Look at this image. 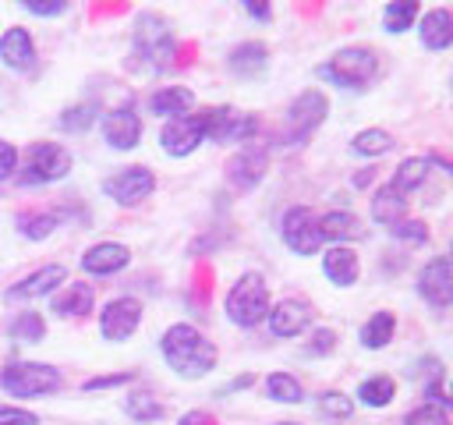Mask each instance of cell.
Here are the masks:
<instances>
[{"label": "cell", "mask_w": 453, "mask_h": 425, "mask_svg": "<svg viewBox=\"0 0 453 425\" xmlns=\"http://www.w3.org/2000/svg\"><path fill=\"white\" fill-rule=\"evenodd\" d=\"M159 351H163L166 365H170L177 375H184V379H202L205 372L216 368V358H219L216 344L205 340V333H198L191 322H173V326L163 333Z\"/></svg>", "instance_id": "1"}, {"label": "cell", "mask_w": 453, "mask_h": 425, "mask_svg": "<svg viewBox=\"0 0 453 425\" xmlns=\"http://www.w3.org/2000/svg\"><path fill=\"white\" fill-rule=\"evenodd\" d=\"M269 315V287L258 273L237 276V283L226 290V319L241 329L258 326Z\"/></svg>", "instance_id": "2"}, {"label": "cell", "mask_w": 453, "mask_h": 425, "mask_svg": "<svg viewBox=\"0 0 453 425\" xmlns=\"http://www.w3.org/2000/svg\"><path fill=\"white\" fill-rule=\"evenodd\" d=\"M64 386V375L46 361H11L0 368V390L11 397H46Z\"/></svg>", "instance_id": "3"}, {"label": "cell", "mask_w": 453, "mask_h": 425, "mask_svg": "<svg viewBox=\"0 0 453 425\" xmlns=\"http://www.w3.org/2000/svg\"><path fill=\"white\" fill-rule=\"evenodd\" d=\"M326 113H329V99L319 89L301 92L287 106V117H283V128H280V142L283 145H304L311 138V131L326 120Z\"/></svg>", "instance_id": "4"}, {"label": "cell", "mask_w": 453, "mask_h": 425, "mask_svg": "<svg viewBox=\"0 0 453 425\" xmlns=\"http://www.w3.org/2000/svg\"><path fill=\"white\" fill-rule=\"evenodd\" d=\"M71 174V152L60 142H32L25 149V166L18 174V184H53Z\"/></svg>", "instance_id": "5"}, {"label": "cell", "mask_w": 453, "mask_h": 425, "mask_svg": "<svg viewBox=\"0 0 453 425\" xmlns=\"http://www.w3.org/2000/svg\"><path fill=\"white\" fill-rule=\"evenodd\" d=\"M375 67H379V60H375L372 50H365V46H347V50H340L329 64H322L319 74L329 78V81H336V85H343V89H365V85L375 78Z\"/></svg>", "instance_id": "6"}, {"label": "cell", "mask_w": 453, "mask_h": 425, "mask_svg": "<svg viewBox=\"0 0 453 425\" xmlns=\"http://www.w3.org/2000/svg\"><path fill=\"white\" fill-rule=\"evenodd\" d=\"M134 50L149 60V67L163 71L173 64V53H177V42L170 35V25L159 18V14H142L138 25H134Z\"/></svg>", "instance_id": "7"}, {"label": "cell", "mask_w": 453, "mask_h": 425, "mask_svg": "<svg viewBox=\"0 0 453 425\" xmlns=\"http://www.w3.org/2000/svg\"><path fill=\"white\" fill-rule=\"evenodd\" d=\"M202 131L212 142H251L258 131V120L230 106H212V110H202Z\"/></svg>", "instance_id": "8"}, {"label": "cell", "mask_w": 453, "mask_h": 425, "mask_svg": "<svg viewBox=\"0 0 453 425\" xmlns=\"http://www.w3.org/2000/svg\"><path fill=\"white\" fill-rule=\"evenodd\" d=\"M280 234H283V244H287L294 255H315L319 244H322L319 216H315L308 205L287 209V212H283V223H280Z\"/></svg>", "instance_id": "9"}, {"label": "cell", "mask_w": 453, "mask_h": 425, "mask_svg": "<svg viewBox=\"0 0 453 425\" xmlns=\"http://www.w3.org/2000/svg\"><path fill=\"white\" fill-rule=\"evenodd\" d=\"M152 188H156V177H152L149 166H124V170H117L113 177L103 181L106 198H113V202L124 205V209L145 202V198L152 195Z\"/></svg>", "instance_id": "10"}, {"label": "cell", "mask_w": 453, "mask_h": 425, "mask_svg": "<svg viewBox=\"0 0 453 425\" xmlns=\"http://www.w3.org/2000/svg\"><path fill=\"white\" fill-rule=\"evenodd\" d=\"M138 322H142V301L138 298H113L99 312V333L113 344L127 340L138 329Z\"/></svg>", "instance_id": "11"}, {"label": "cell", "mask_w": 453, "mask_h": 425, "mask_svg": "<svg viewBox=\"0 0 453 425\" xmlns=\"http://www.w3.org/2000/svg\"><path fill=\"white\" fill-rule=\"evenodd\" d=\"M205 131H202V113H184V117H173L163 124L159 131V142H163V152L166 156H191L198 145H202Z\"/></svg>", "instance_id": "12"}, {"label": "cell", "mask_w": 453, "mask_h": 425, "mask_svg": "<svg viewBox=\"0 0 453 425\" xmlns=\"http://www.w3.org/2000/svg\"><path fill=\"white\" fill-rule=\"evenodd\" d=\"M418 290L428 305L435 308H449L453 305V262L449 259H432L425 262V269L418 273Z\"/></svg>", "instance_id": "13"}, {"label": "cell", "mask_w": 453, "mask_h": 425, "mask_svg": "<svg viewBox=\"0 0 453 425\" xmlns=\"http://www.w3.org/2000/svg\"><path fill=\"white\" fill-rule=\"evenodd\" d=\"M64 283H67V269L57 266V262H50V266H42V269L21 276V280L7 290V301H35V298H42V294H53V290L64 287Z\"/></svg>", "instance_id": "14"}, {"label": "cell", "mask_w": 453, "mask_h": 425, "mask_svg": "<svg viewBox=\"0 0 453 425\" xmlns=\"http://www.w3.org/2000/svg\"><path fill=\"white\" fill-rule=\"evenodd\" d=\"M265 319H269L273 336H297V333H304L308 322H311V305L301 301V298H283L280 305L269 308Z\"/></svg>", "instance_id": "15"}, {"label": "cell", "mask_w": 453, "mask_h": 425, "mask_svg": "<svg viewBox=\"0 0 453 425\" xmlns=\"http://www.w3.org/2000/svg\"><path fill=\"white\" fill-rule=\"evenodd\" d=\"M103 138H106L110 149H120V152L134 149L138 138H142V117L134 110H127V106L124 110H110L103 117Z\"/></svg>", "instance_id": "16"}, {"label": "cell", "mask_w": 453, "mask_h": 425, "mask_svg": "<svg viewBox=\"0 0 453 425\" xmlns=\"http://www.w3.org/2000/svg\"><path fill=\"white\" fill-rule=\"evenodd\" d=\"M265 163H269V156H265L262 145H244V149L226 163V177H230L234 188L248 191V188H255V184L265 177Z\"/></svg>", "instance_id": "17"}, {"label": "cell", "mask_w": 453, "mask_h": 425, "mask_svg": "<svg viewBox=\"0 0 453 425\" xmlns=\"http://www.w3.org/2000/svg\"><path fill=\"white\" fill-rule=\"evenodd\" d=\"M131 262V251L117 241H99L92 244L85 255H81V269L92 273V276H110V273H120L124 266Z\"/></svg>", "instance_id": "18"}, {"label": "cell", "mask_w": 453, "mask_h": 425, "mask_svg": "<svg viewBox=\"0 0 453 425\" xmlns=\"http://www.w3.org/2000/svg\"><path fill=\"white\" fill-rule=\"evenodd\" d=\"M0 60L11 67V71H28L35 64V42L28 35V28L14 25L0 35Z\"/></svg>", "instance_id": "19"}, {"label": "cell", "mask_w": 453, "mask_h": 425, "mask_svg": "<svg viewBox=\"0 0 453 425\" xmlns=\"http://www.w3.org/2000/svg\"><path fill=\"white\" fill-rule=\"evenodd\" d=\"M92 301H96V290L92 283L78 280V283H64V290H53V312L64 319H81L92 312Z\"/></svg>", "instance_id": "20"}, {"label": "cell", "mask_w": 453, "mask_h": 425, "mask_svg": "<svg viewBox=\"0 0 453 425\" xmlns=\"http://www.w3.org/2000/svg\"><path fill=\"white\" fill-rule=\"evenodd\" d=\"M418 32H421V46H428V50H446V46H453V14H449L446 7L425 11Z\"/></svg>", "instance_id": "21"}, {"label": "cell", "mask_w": 453, "mask_h": 425, "mask_svg": "<svg viewBox=\"0 0 453 425\" xmlns=\"http://www.w3.org/2000/svg\"><path fill=\"white\" fill-rule=\"evenodd\" d=\"M191 106H195V92L184 89V85H166V89H156L149 96V110L156 117H170L173 120V117H184Z\"/></svg>", "instance_id": "22"}, {"label": "cell", "mask_w": 453, "mask_h": 425, "mask_svg": "<svg viewBox=\"0 0 453 425\" xmlns=\"http://www.w3.org/2000/svg\"><path fill=\"white\" fill-rule=\"evenodd\" d=\"M322 273H326L336 287H350V283H357L361 266H357V255H354L347 244H336V248H329V251L322 255Z\"/></svg>", "instance_id": "23"}, {"label": "cell", "mask_w": 453, "mask_h": 425, "mask_svg": "<svg viewBox=\"0 0 453 425\" xmlns=\"http://www.w3.org/2000/svg\"><path fill=\"white\" fill-rule=\"evenodd\" d=\"M319 234H322V241H357V237H365V227H361V220L354 216V212H347V209H333V212H326V216H319Z\"/></svg>", "instance_id": "24"}, {"label": "cell", "mask_w": 453, "mask_h": 425, "mask_svg": "<svg viewBox=\"0 0 453 425\" xmlns=\"http://www.w3.org/2000/svg\"><path fill=\"white\" fill-rule=\"evenodd\" d=\"M226 64H230L234 74H241V78H255V74L265 71V64H269V50H265L262 42H241V46L230 50Z\"/></svg>", "instance_id": "25"}, {"label": "cell", "mask_w": 453, "mask_h": 425, "mask_svg": "<svg viewBox=\"0 0 453 425\" xmlns=\"http://www.w3.org/2000/svg\"><path fill=\"white\" fill-rule=\"evenodd\" d=\"M403 212H407V198H403L393 184H382V188L372 195V220H375V223L393 227V223L403 220Z\"/></svg>", "instance_id": "26"}, {"label": "cell", "mask_w": 453, "mask_h": 425, "mask_svg": "<svg viewBox=\"0 0 453 425\" xmlns=\"http://www.w3.org/2000/svg\"><path fill=\"white\" fill-rule=\"evenodd\" d=\"M428 159L425 156H407L400 166H396V174H393V188L400 191V195H407V191H414V188H421L425 184V177H428Z\"/></svg>", "instance_id": "27"}, {"label": "cell", "mask_w": 453, "mask_h": 425, "mask_svg": "<svg viewBox=\"0 0 453 425\" xmlns=\"http://www.w3.org/2000/svg\"><path fill=\"white\" fill-rule=\"evenodd\" d=\"M393 329H396V315H393V312H375V315L361 326V344L372 347V351H379V347H386V344L393 340Z\"/></svg>", "instance_id": "28"}, {"label": "cell", "mask_w": 453, "mask_h": 425, "mask_svg": "<svg viewBox=\"0 0 453 425\" xmlns=\"http://www.w3.org/2000/svg\"><path fill=\"white\" fill-rule=\"evenodd\" d=\"M393 397H396V382L389 375H372V379H365L357 386V400L365 407H386Z\"/></svg>", "instance_id": "29"}, {"label": "cell", "mask_w": 453, "mask_h": 425, "mask_svg": "<svg viewBox=\"0 0 453 425\" xmlns=\"http://www.w3.org/2000/svg\"><path fill=\"white\" fill-rule=\"evenodd\" d=\"M265 393H269V400H276V404H301V400H304V390H301V382H297L290 372H273V375L265 379Z\"/></svg>", "instance_id": "30"}, {"label": "cell", "mask_w": 453, "mask_h": 425, "mask_svg": "<svg viewBox=\"0 0 453 425\" xmlns=\"http://www.w3.org/2000/svg\"><path fill=\"white\" fill-rule=\"evenodd\" d=\"M57 227H60V216H57V212H21V216H18V230H21V237H28V241H42V237H50Z\"/></svg>", "instance_id": "31"}, {"label": "cell", "mask_w": 453, "mask_h": 425, "mask_svg": "<svg viewBox=\"0 0 453 425\" xmlns=\"http://www.w3.org/2000/svg\"><path fill=\"white\" fill-rule=\"evenodd\" d=\"M7 333H11V340L39 344V340L46 336V322H42V315H39V312H21V315H14V319H11Z\"/></svg>", "instance_id": "32"}, {"label": "cell", "mask_w": 453, "mask_h": 425, "mask_svg": "<svg viewBox=\"0 0 453 425\" xmlns=\"http://www.w3.org/2000/svg\"><path fill=\"white\" fill-rule=\"evenodd\" d=\"M350 149H354L357 156H382V152H389V149H393V135H389V131H382V128H365V131H357V135H354Z\"/></svg>", "instance_id": "33"}, {"label": "cell", "mask_w": 453, "mask_h": 425, "mask_svg": "<svg viewBox=\"0 0 453 425\" xmlns=\"http://www.w3.org/2000/svg\"><path fill=\"white\" fill-rule=\"evenodd\" d=\"M414 18H418V4L414 0H396V4L382 7V28L386 32H403V28H411Z\"/></svg>", "instance_id": "34"}, {"label": "cell", "mask_w": 453, "mask_h": 425, "mask_svg": "<svg viewBox=\"0 0 453 425\" xmlns=\"http://www.w3.org/2000/svg\"><path fill=\"white\" fill-rule=\"evenodd\" d=\"M124 411H127L134 421H159V418H163V404H159L152 393H127V397H124Z\"/></svg>", "instance_id": "35"}, {"label": "cell", "mask_w": 453, "mask_h": 425, "mask_svg": "<svg viewBox=\"0 0 453 425\" xmlns=\"http://www.w3.org/2000/svg\"><path fill=\"white\" fill-rule=\"evenodd\" d=\"M96 113H99V110H96V103H78V106L64 110L57 124H60L64 131H88V128L96 124Z\"/></svg>", "instance_id": "36"}, {"label": "cell", "mask_w": 453, "mask_h": 425, "mask_svg": "<svg viewBox=\"0 0 453 425\" xmlns=\"http://www.w3.org/2000/svg\"><path fill=\"white\" fill-rule=\"evenodd\" d=\"M403 425H449V414H446V407H442V404L425 400V404H418L414 411H407Z\"/></svg>", "instance_id": "37"}, {"label": "cell", "mask_w": 453, "mask_h": 425, "mask_svg": "<svg viewBox=\"0 0 453 425\" xmlns=\"http://www.w3.org/2000/svg\"><path fill=\"white\" fill-rule=\"evenodd\" d=\"M319 411L326 418H350L354 414V400L347 393H340V390H326V393H319Z\"/></svg>", "instance_id": "38"}, {"label": "cell", "mask_w": 453, "mask_h": 425, "mask_svg": "<svg viewBox=\"0 0 453 425\" xmlns=\"http://www.w3.org/2000/svg\"><path fill=\"white\" fill-rule=\"evenodd\" d=\"M389 230H393V237H400V241H414V244L428 241V227L418 223V220H400V223H393Z\"/></svg>", "instance_id": "39"}, {"label": "cell", "mask_w": 453, "mask_h": 425, "mask_svg": "<svg viewBox=\"0 0 453 425\" xmlns=\"http://www.w3.org/2000/svg\"><path fill=\"white\" fill-rule=\"evenodd\" d=\"M134 379V372H113V375H96V379H85L81 382V390L85 393H92V390H106V386H124V382H131Z\"/></svg>", "instance_id": "40"}, {"label": "cell", "mask_w": 453, "mask_h": 425, "mask_svg": "<svg viewBox=\"0 0 453 425\" xmlns=\"http://www.w3.org/2000/svg\"><path fill=\"white\" fill-rule=\"evenodd\" d=\"M21 7H25L28 14H39V18H53V14H64V11H67L64 0H25Z\"/></svg>", "instance_id": "41"}, {"label": "cell", "mask_w": 453, "mask_h": 425, "mask_svg": "<svg viewBox=\"0 0 453 425\" xmlns=\"http://www.w3.org/2000/svg\"><path fill=\"white\" fill-rule=\"evenodd\" d=\"M0 425H39V418L25 407H7L0 404Z\"/></svg>", "instance_id": "42"}, {"label": "cell", "mask_w": 453, "mask_h": 425, "mask_svg": "<svg viewBox=\"0 0 453 425\" xmlns=\"http://www.w3.org/2000/svg\"><path fill=\"white\" fill-rule=\"evenodd\" d=\"M336 347V333L333 329H315L311 344H308V354H329Z\"/></svg>", "instance_id": "43"}, {"label": "cell", "mask_w": 453, "mask_h": 425, "mask_svg": "<svg viewBox=\"0 0 453 425\" xmlns=\"http://www.w3.org/2000/svg\"><path fill=\"white\" fill-rule=\"evenodd\" d=\"M14 170H18V149H14L11 142H4V138H0V181H4V177H11Z\"/></svg>", "instance_id": "44"}, {"label": "cell", "mask_w": 453, "mask_h": 425, "mask_svg": "<svg viewBox=\"0 0 453 425\" xmlns=\"http://www.w3.org/2000/svg\"><path fill=\"white\" fill-rule=\"evenodd\" d=\"M255 382V375L251 372H244V375H237V379H230L223 390H219V397H226V393H234V390H244V386H251Z\"/></svg>", "instance_id": "45"}, {"label": "cell", "mask_w": 453, "mask_h": 425, "mask_svg": "<svg viewBox=\"0 0 453 425\" xmlns=\"http://www.w3.org/2000/svg\"><path fill=\"white\" fill-rule=\"evenodd\" d=\"M177 425H212V418L205 411H188V414L177 418Z\"/></svg>", "instance_id": "46"}, {"label": "cell", "mask_w": 453, "mask_h": 425, "mask_svg": "<svg viewBox=\"0 0 453 425\" xmlns=\"http://www.w3.org/2000/svg\"><path fill=\"white\" fill-rule=\"evenodd\" d=\"M244 11H248L251 18H262V21L273 14V11H269V4H255V0H248V4H244Z\"/></svg>", "instance_id": "47"}, {"label": "cell", "mask_w": 453, "mask_h": 425, "mask_svg": "<svg viewBox=\"0 0 453 425\" xmlns=\"http://www.w3.org/2000/svg\"><path fill=\"white\" fill-rule=\"evenodd\" d=\"M372 181H375V170H365V174H357V177H354V184H357V188H365V184H372Z\"/></svg>", "instance_id": "48"}, {"label": "cell", "mask_w": 453, "mask_h": 425, "mask_svg": "<svg viewBox=\"0 0 453 425\" xmlns=\"http://www.w3.org/2000/svg\"><path fill=\"white\" fill-rule=\"evenodd\" d=\"M446 400H449V404H453V379H449V397H446Z\"/></svg>", "instance_id": "49"}, {"label": "cell", "mask_w": 453, "mask_h": 425, "mask_svg": "<svg viewBox=\"0 0 453 425\" xmlns=\"http://www.w3.org/2000/svg\"><path fill=\"white\" fill-rule=\"evenodd\" d=\"M276 425H301V421H276Z\"/></svg>", "instance_id": "50"}, {"label": "cell", "mask_w": 453, "mask_h": 425, "mask_svg": "<svg viewBox=\"0 0 453 425\" xmlns=\"http://www.w3.org/2000/svg\"><path fill=\"white\" fill-rule=\"evenodd\" d=\"M449 255H453V241H449ZM449 262H453V259H449Z\"/></svg>", "instance_id": "51"}]
</instances>
